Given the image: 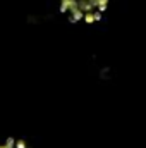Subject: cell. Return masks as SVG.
<instances>
[{
    "mask_svg": "<svg viewBox=\"0 0 146 148\" xmlns=\"http://www.w3.org/2000/svg\"><path fill=\"white\" fill-rule=\"evenodd\" d=\"M110 0H59V10L71 23L96 24L103 19Z\"/></svg>",
    "mask_w": 146,
    "mask_h": 148,
    "instance_id": "obj_1",
    "label": "cell"
}]
</instances>
